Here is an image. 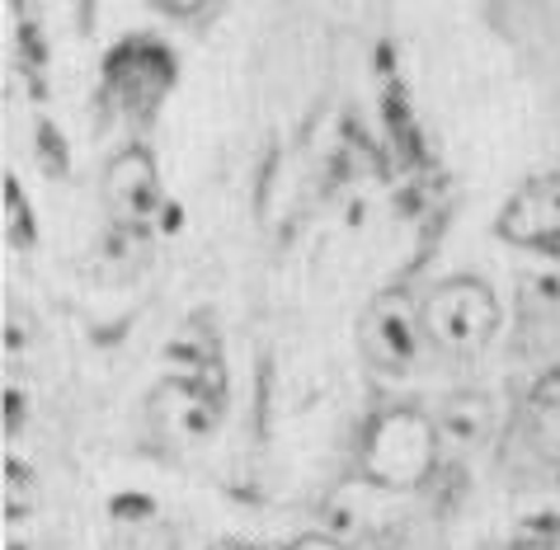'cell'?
<instances>
[{"instance_id":"obj_5","label":"cell","mask_w":560,"mask_h":550,"mask_svg":"<svg viewBox=\"0 0 560 550\" xmlns=\"http://www.w3.org/2000/svg\"><path fill=\"white\" fill-rule=\"evenodd\" d=\"M151 423L170 447H194L217 429V396L198 376H170L151 396Z\"/></svg>"},{"instance_id":"obj_2","label":"cell","mask_w":560,"mask_h":550,"mask_svg":"<svg viewBox=\"0 0 560 550\" xmlns=\"http://www.w3.org/2000/svg\"><path fill=\"white\" fill-rule=\"evenodd\" d=\"M429 343L453 358H471L500 329V302L480 278H447L424 296Z\"/></svg>"},{"instance_id":"obj_3","label":"cell","mask_w":560,"mask_h":550,"mask_svg":"<svg viewBox=\"0 0 560 550\" xmlns=\"http://www.w3.org/2000/svg\"><path fill=\"white\" fill-rule=\"evenodd\" d=\"M358 343H363L368 363L382 372H410L424 358L429 325H424V302H415L410 292H377L358 320Z\"/></svg>"},{"instance_id":"obj_7","label":"cell","mask_w":560,"mask_h":550,"mask_svg":"<svg viewBox=\"0 0 560 550\" xmlns=\"http://www.w3.org/2000/svg\"><path fill=\"white\" fill-rule=\"evenodd\" d=\"M433 423H439L443 452H476L494 433V400L480 390H457L433 410Z\"/></svg>"},{"instance_id":"obj_6","label":"cell","mask_w":560,"mask_h":550,"mask_svg":"<svg viewBox=\"0 0 560 550\" xmlns=\"http://www.w3.org/2000/svg\"><path fill=\"white\" fill-rule=\"evenodd\" d=\"M500 235L523 249H560V175L527 179L518 194L504 202Z\"/></svg>"},{"instance_id":"obj_10","label":"cell","mask_w":560,"mask_h":550,"mask_svg":"<svg viewBox=\"0 0 560 550\" xmlns=\"http://www.w3.org/2000/svg\"><path fill=\"white\" fill-rule=\"evenodd\" d=\"M283 550H345L335 537H325V531H316V537H298L292 546H283Z\"/></svg>"},{"instance_id":"obj_11","label":"cell","mask_w":560,"mask_h":550,"mask_svg":"<svg viewBox=\"0 0 560 550\" xmlns=\"http://www.w3.org/2000/svg\"><path fill=\"white\" fill-rule=\"evenodd\" d=\"M212 550H255L250 541H222V546H212Z\"/></svg>"},{"instance_id":"obj_1","label":"cell","mask_w":560,"mask_h":550,"mask_svg":"<svg viewBox=\"0 0 560 550\" xmlns=\"http://www.w3.org/2000/svg\"><path fill=\"white\" fill-rule=\"evenodd\" d=\"M439 423L424 410H410V405H392L363 429V443H358V476H363L372 490L386 494H415L424 490L433 466H439Z\"/></svg>"},{"instance_id":"obj_4","label":"cell","mask_w":560,"mask_h":550,"mask_svg":"<svg viewBox=\"0 0 560 550\" xmlns=\"http://www.w3.org/2000/svg\"><path fill=\"white\" fill-rule=\"evenodd\" d=\"M100 194L118 226L147 231L161 217V169H155V161L142 147H128L108 161Z\"/></svg>"},{"instance_id":"obj_8","label":"cell","mask_w":560,"mask_h":550,"mask_svg":"<svg viewBox=\"0 0 560 550\" xmlns=\"http://www.w3.org/2000/svg\"><path fill=\"white\" fill-rule=\"evenodd\" d=\"M527 429H533V443L560 461V367L541 376L527 396Z\"/></svg>"},{"instance_id":"obj_9","label":"cell","mask_w":560,"mask_h":550,"mask_svg":"<svg viewBox=\"0 0 560 550\" xmlns=\"http://www.w3.org/2000/svg\"><path fill=\"white\" fill-rule=\"evenodd\" d=\"M165 14H175V20H189V14H198V10H208L212 0H155Z\"/></svg>"}]
</instances>
